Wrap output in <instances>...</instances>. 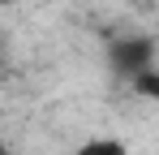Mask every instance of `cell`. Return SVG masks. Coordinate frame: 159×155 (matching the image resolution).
Segmentation results:
<instances>
[{
  "label": "cell",
  "mask_w": 159,
  "mask_h": 155,
  "mask_svg": "<svg viewBox=\"0 0 159 155\" xmlns=\"http://www.w3.org/2000/svg\"><path fill=\"white\" fill-rule=\"evenodd\" d=\"M112 69L120 78H138L146 73V69H155V48H151V39H120V43H112Z\"/></svg>",
  "instance_id": "cell-1"
},
{
  "label": "cell",
  "mask_w": 159,
  "mask_h": 155,
  "mask_svg": "<svg viewBox=\"0 0 159 155\" xmlns=\"http://www.w3.org/2000/svg\"><path fill=\"white\" fill-rule=\"evenodd\" d=\"M69 155H129V147L120 138H86L82 147H73Z\"/></svg>",
  "instance_id": "cell-2"
},
{
  "label": "cell",
  "mask_w": 159,
  "mask_h": 155,
  "mask_svg": "<svg viewBox=\"0 0 159 155\" xmlns=\"http://www.w3.org/2000/svg\"><path fill=\"white\" fill-rule=\"evenodd\" d=\"M138 95H146V99H159V69H146V73H138L129 82Z\"/></svg>",
  "instance_id": "cell-3"
},
{
  "label": "cell",
  "mask_w": 159,
  "mask_h": 155,
  "mask_svg": "<svg viewBox=\"0 0 159 155\" xmlns=\"http://www.w3.org/2000/svg\"><path fill=\"white\" fill-rule=\"evenodd\" d=\"M0 4H4V9H13V4H17V0H0Z\"/></svg>",
  "instance_id": "cell-4"
}]
</instances>
